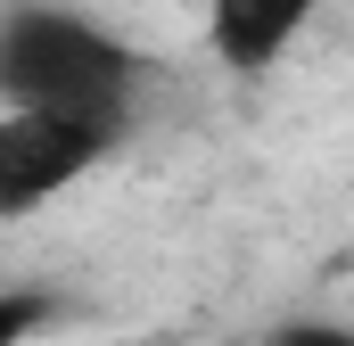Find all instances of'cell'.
I'll return each instance as SVG.
<instances>
[{
  "instance_id": "obj_1",
  "label": "cell",
  "mask_w": 354,
  "mask_h": 346,
  "mask_svg": "<svg viewBox=\"0 0 354 346\" xmlns=\"http://www.w3.org/2000/svg\"><path fill=\"white\" fill-rule=\"evenodd\" d=\"M140 83V58L124 33H107L83 8L58 0H25L0 17V99L17 107H91V116H124Z\"/></svg>"
},
{
  "instance_id": "obj_2",
  "label": "cell",
  "mask_w": 354,
  "mask_h": 346,
  "mask_svg": "<svg viewBox=\"0 0 354 346\" xmlns=\"http://www.w3.org/2000/svg\"><path fill=\"white\" fill-rule=\"evenodd\" d=\"M115 140H124V116L0 99V223H25L50 198H66L83 173H99L115 157Z\"/></svg>"
},
{
  "instance_id": "obj_3",
  "label": "cell",
  "mask_w": 354,
  "mask_h": 346,
  "mask_svg": "<svg viewBox=\"0 0 354 346\" xmlns=\"http://www.w3.org/2000/svg\"><path fill=\"white\" fill-rule=\"evenodd\" d=\"M313 17H322V0H206V50L231 75H272L305 42Z\"/></svg>"
},
{
  "instance_id": "obj_4",
  "label": "cell",
  "mask_w": 354,
  "mask_h": 346,
  "mask_svg": "<svg viewBox=\"0 0 354 346\" xmlns=\"http://www.w3.org/2000/svg\"><path fill=\"white\" fill-rule=\"evenodd\" d=\"M50 313H58V305H50L41 289H0V346H25Z\"/></svg>"
},
{
  "instance_id": "obj_5",
  "label": "cell",
  "mask_w": 354,
  "mask_h": 346,
  "mask_svg": "<svg viewBox=\"0 0 354 346\" xmlns=\"http://www.w3.org/2000/svg\"><path fill=\"white\" fill-rule=\"evenodd\" d=\"M264 346H354L346 322H322V313H305V322H280Z\"/></svg>"
}]
</instances>
